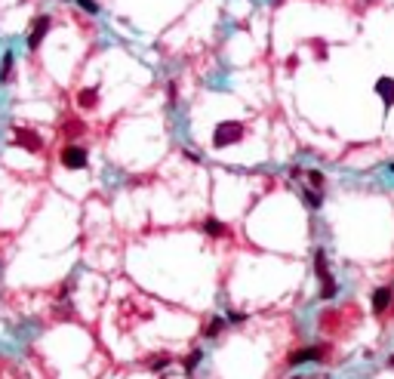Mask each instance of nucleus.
<instances>
[{
    "instance_id": "6e6552de",
    "label": "nucleus",
    "mask_w": 394,
    "mask_h": 379,
    "mask_svg": "<svg viewBox=\"0 0 394 379\" xmlns=\"http://www.w3.org/2000/svg\"><path fill=\"white\" fill-rule=\"evenodd\" d=\"M204 235H207V238H216V241H222V238H228V225H225L222 219L210 216V219L204 222Z\"/></svg>"
},
{
    "instance_id": "ddd939ff",
    "label": "nucleus",
    "mask_w": 394,
    "mask_h": 379,
    "mask_svg": "<svg viewBox=\"0 0 394 379\" xmlns=\"http://www.w3.org/2000/svg\"><path fill=\"white\" fill-rule=\"evenodd\" d=\"M336 293H339V281L330 275V278H324L321 281V299H336Z\"/></svg>"
},
{
    "instance_id": "f257e3e1",
    "label": "nucleus",
    "mask_w": 394,
    "mask_h": 379,
    "mask_svg": "<svg viewBox=\"0 0 394 379\" xmlns=\"http://www.w3.org/2000/svg\"><path fill=\"white\" fill-rule=\"evenodd\" d=\"M244 139V124L241 121H222L213 130V145L216 148H228V145H238Z\"/></svg>"
},
{
    "instance_id": "5701e85b",
    "label": "nucleus",
    "mask_w": 394,
    "mask_h": 379,
    "mask_svg": "<svg viewBox=\"0 0 394 379\" xmlns=\"http://www.w3.org/2000/svg\"><path fill=\"white\" fill-rule=\"evenodd\" d=\"M391 173H394V164H391Z\"/></svg>"
},
{
    "instance_id": "0eeeda50",
    "label": "nucleus",
    "mask_w": 394,
    "mask_h": 379,
    "mask_svg": "<svg viewBox=\"0 0 394 379\" xmlns=\"http://www.w3.org/2000/svg\"><path fill=\"white\" fill-rule=\"evenodd\" d=\"M376 93H379L385 111H391L394 108V78H379L376 81Z\"/></svg>"
},
{
    "instance_id": "2eb2a0df",
    "label": "nucleus",
    "mask_w": 394,
    "mask_h": 379,
    "mask_svg": "<svg viewBox=\"0 0 394 379\" xmlns=\"http://www.w3.org/2000/svg\"><path fill=\"white\" fill-rule=\"evenodd\" d=\"M167 364H170V358H167V355H157V358H151V361H148V370H151V373H161Z\"/></svg>"
},
{
    "instance_id": "20e7f679",
    "label": "nucleus",
    "mask_w": 394,
    "mask_h": 379,
    "mask_svg": "<svg viewBox=\"0 0 394 379\" xmlns=\"http://www.w3.org/2000/svg\"><path fill=\"white\" fill-rule=\"evenodd\" d=\"M50 16H37L34 19V25H31V31H28V50H37V47H41L44 44V37L50 34Z\"/></svg>"
},
{
    "instance_id": "423d86ee",
    "label": "nucleus",
    "mask_w": 394,
    "mask_h": 379,
    "mask_svg": "<svg viewBox=\"0 0 394 379\" xmlns=\"http://www.w3.org/2000/svg\"><path fill=\"white\" fill-rule=\"evenodd\" d=\"M394 302V287H379L373 293V315H385Z\"/></svg>"
},
{
    "instance_id": "6ab92c4d",
    "label": "nucleus",
    "mask_w": 394,
    "mask_h": 379,
    "mask_svg": "<svg viewBox=\"0 0 394 379\" xmlns=\"http://www.w3.org/2000/svg\"><path fill=\"white\" fill-rule=\"evenodd\" d=\"M77 4H81V10H87V13H99V4H96V0H77Z\"/></svg>"
},
{
    "instance_id": "4be33fe9",
    "label": "nucleus",
    "mask_w": 394,
    "mask_h": 379,
    "mask_svg": "<svg viewBox=\"0 0 394 379\" xmlns=\"http://www.w3.org/2000/svg\"><path fill=\"white\" fill-rule=\"evenodd\" d=\"M388 364H391V367H394V355H391V358H388Z\"/></svg>"
},
{
    "instance_id": "aec40b11",
    "label": "nucleus",
    "mask_w": 394,
    "mask_h": 379,
    "mask_svg": "<svg viewBox=\"0 0 394 379\" xmlns=\"http://www.w3.org/2000/svg\"><path fill=\"white\" fill-rule=\"evenodd\" d=\"M225 321H228V324H244V321H247V315H244V312H228V318H225Z\"/></svg>"
},
{
    "instance_id": "412c9836",
    "label": "nucleus",
    "mask_w": 394,
    "mask_h": 379,
    "mask_svg": "<svg viewBox=\"0 0 394 379\" xmlns=\"http://www.w3.org/2000/svg\"><path fill=\"white\" fill-rule=\"evenodd\" d=\"M311 44H314V53H318L321 59L327 56V47H324V41H311Z\"/></svg>"
},
{
    "instance_id": "a211bd4d",
    "label": "nucleus",
    "mask_w": 394,
    "mask_h": 379,
    "mask_svg": "<svg viewBox=\"0 0 394 379\" xmlns=\"http://www.w3.org/2000/svg\"><path fill=\"white\" fill-rule=\"evenodd\" d=\"M84 130H87V127H84V124H81V121H71V124H68V127H65V133H68V136H81V133H84Z\"/></svg>"
},
{
    "instance_id": "9d476101",
    "label": "nucleus",
    "mask_w": 394,
    "mask_h": 379,
    "mask_svg": "<svg viewBox=\"0 0 394 379\" xmlns=\"http://www.w3.org/2000/svg\"><path fill=\"white\" fill-rule=\"evenodd\" d=\"M77 105H81V108H96L99 105V87H87V90H81V93H77Z\"/></svg>"
},
{
    "instance_id": "f03ea898",
    "label": "nucleus",
    "mask_w": 394,
    "mask_h": 379,
    "mask_svg": "<svg viewBox=\"0 0 394 379\" xmlns=\"http://www.w3.org/2000/svg\"><path fill=\"white\" fill-rule=\"evenodd\" d=\"M59 161H62L65 170H87V167H90V155H87V148H84V145H74V142L62 148Z\"/></svg>"
},
{
    "instance_id": "f3484780",
    "label": "nucleus",
    "mask_w": 394,
    "mask_h": 379,
    "mask_svg": "<svg viewBox=\"0 0 394 379\" xmlns=\"http://www.w3.org/2000/svg\"><path fill=\"white\" fill-rule=\"evenodd\" d=\"M308 182H311V188H324V173L321 170H308Z\"/></svg>"
},
{
    "instance_id": "dca6fc26",
    "label": "nucleus",
    "mask_w": 394,
    "mask_h": 379,
    "mask_svg": "<svg viewBox=\"0 0 394 379\" xmlns=\"http://www.w3.org/2000/svg\"><path fill=\"white\" fill-rule=\"evenodd\" d=\"M201 361H204V352H201V349H197V352H191V355L185 358V370L191 373V370H194L197 364H201Z\"/></svg>"
},
{
    "instance_id": "1a4fd4ad",
    "label": "nucleus",
    "mask_w": 394,
    "mask_h": 379,
    "mask_svg": "<svg viewBox=\"0 0 394 379\" xmlns=\"http://www.w3.org/2000/svg\"><path fill=\"white\" fill-rule=\"evenodd\" d=\"M302 201H305V207H311V210H321L324 207V192L321 188H302Z\"/></svg>"
},
{
    "instance_id": "9b49d317",
    "label": "nucleus",
    "mask_w": 394,
    "mask_h": 379,
    "mask_svg": "<svg viewBox=\"0 0 394 379\" xmlns=\"http://www.w3.org/2000/svg\"><path fill=\"white\" fill-rule=\"evenodd\" d=\"M314 275H318V281L330 278V262H327V250H318V253H314Z\"/></svg>"
},
{
    "instance_id": "f8f14e48",
    "label": "nucleus",
    "mask_w": 394,
    "mask_h": 379,
    "mask_svg": "<svg viewBox=\"0 0 394 379\" xmlns=\"http://www.w3.org/2000/svg\"><path fill=\"white\" fill-rule=\"evenodd\" d=\"M13 65H16V56H13V50H7L4 53V65H0V84H7L13 78Z\"/></svg>"
},
{
    "instance_id": "4468645a",
    "label": "nucleus",
    "mask_w": 394,
    "mask_h": 379,
    "mask_svg": "<svg viewBox=\"0 0 394 379\" xmlns=\"http://www.w3.org/2000/svg\"><path fill=\"white\" fill-rule=\"evenodd\" d=\"M225 324H228V321H225V318H222V315H216V318H213V321H210V324H207V330H204V333H207V336H210V339H213V336H219V333H222V330H225Z\"/></svg>"
},
{
    "instance_id": "39448f33",
    "label": "nucleus",
    "mask_w": 394,
    "mask_h": 379,
    "mask_svg": "<svg viewBox=\"0 0 394 379\" xmlns=\"http://www.w3.org/2000/svg\"><path fill=\"white\" fill-rule=\"evenodd\" d=\"M308 361L321 364V361H324V349H321V346H308V349H299V352H293V355L287 358L290 367H299V364H308Z\"/></svg>"
},
{
    "instance_id": "7ed1b4c3",
    "label": "nucleus",
    "mask_w": 394,
    "mask_h": 379,
    "mask_svg": "<svg viewBox=\"0 0 394 379\" xmlns=\"http://www.w3.org/2000/svg\"><path fill=\"white\" fill-rule=\"evenodd\" d=\"M13 145H16V148H25V151H31V155H37V151H44V139H41V133H34V130H25V127H16V133H13Z\"/></svg>"
}]
</instances>
